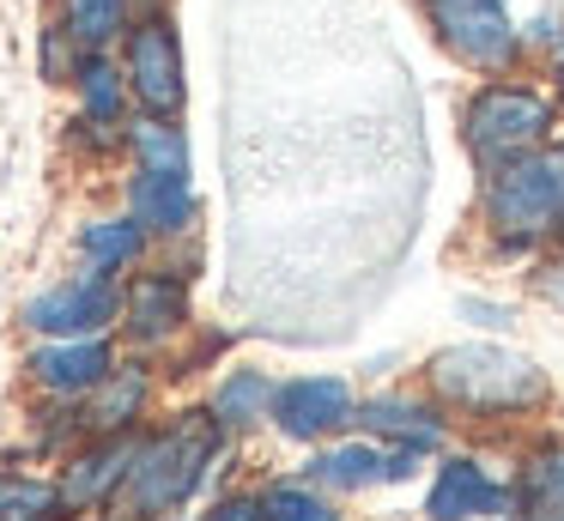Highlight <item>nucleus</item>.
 Instances as JSON below:
<instances>
[{"instance_id": "1", "label": "nucleus", "mask_w": 564, "mask_h": 521, "mask_svg": "<svg viewBox=\"0 0 564 521\" xmlns=\"http://www.w3.org/2000/svg\"><path fill=\"white\" fill-rule=\"evenodd\" d=\"M219 443H225V424L213 412H183L176 424L140 436V455L128 467L122 491H116V515L128 521H159L171 509H183L188 497L200 491L207 467L219 460Z\"/></svg>"}, {"instance_id": "2", "label": "nucleus", "mask_w": 564, "mask_h": 521, "mask_svg": "<svg viewBox=\"0 0 564 521\" xmlns=\"http://www.w3.org/2000/svg\"><path fill=\"white\" fill-rule=\"evenodd\" d=\"M486 225L503 254H528L540 237L564 230V140L534 145L528 158L486 176Z\"/></svg>"}, {"instance_id": "3", "label": "nucleus", "mask_w": 564, "mask_h": 521, "mask_svg": "<svg viewBox=\"0 0 564 521\" xmlns=\"http://www.w3.org/2000/svg\"><path fill=\"white\" fill-rule=\"evenodd\" d=\"M425 382L455 412H528L546 400V376L534 358L503 346H443L425 363Z\"/></svg>"}, {"instance_id": "4", "label": "nucleus", "mask_w": 564, "mask_h": 521, "mask_svg": "<svg viewBox=\"0 0 564 521\" xmlns=\"http://www.w3.org/2000/svg\"><path fill=\"white\" fill-rule=\"evenodd\" d=\"M552 121H558V109H552L546 91H534V85H522V79H486L462 109L467 158L479 164V176H491V170L528 158L534 145H546Z\"/></svg>"}, {"instance_id": "5", "label": "nucleus", "mask_w": 564, "mask_h": 521, "mask_svg": "<svg viewBox=\"0 0 564 521\" xmlns=\"http://www.w3.org/2000/svg\"><path fill=\"white\" fill-rule=\"evenodd\" d=\"M19 322L43 339H98L122 322V273H98V267H79L62 285L37 291V297L19 310Z\"/></svg>"}, {"instance_id": "6", "label": "nucleus", "mask_w": 564, "mask_h": 521, "mask_svg": "<svg viewBox=\"0 0 564 521\" xmlns=\"http://www.w3.org/2000/svg\"><path fill=\"white\" fill-rule=\"evenodd\" d=\"M122 73H128V91H134L140 116H164V121L183 116L188 73H183V43H176L171 12H147V19L128 24V36H122Z\"/></svg>"}, {"instance_id": "7", "label": "nucleus", "mask_w": 564, "mask_h": 521, "mask_svg": "<svg viewBox=\"0 0 564 521\" xmlns=\"http://www.w3.org/2000/svg\"><path fill=\"white\" fill-rule=\"evenodd\" d=\"M425 19L437 43L474 73H516L522 36H516L503 0H425Z\"/></svg>"}, {"instance_id": "8", "label": "nucleus", "mask_w": 564, "mask_h": 521, "mask_svg": "<svg viewBox=\"0 0 564 521\" xmlns=\"http://www.w3.org/2000/svg\"><path fill=\"white\" fill-rule=\"evenodd\" d=\"M352 388L340 376H292V382L273 388V412L268 419L280 424L292 443H316L328 431H346L352 424Z\"/></svg>"}, {"instance_id": "9", "label": "nucleus", "mask_w": 564, "mask_h": 521, "mask_svg": "<svg viewBox=\"0 0 564 521\" xmlns=\"http://www.w3.org/2000/svg\"><path fill=\"white\" fill-rule=\"evenodd\" d=\"M134 455H140L134 431L98 436L91 448H79V455L62 467V479H55V491H62V515H86V509H98V503H116V491H122Z\"/></svg>"}, {"instance_id": "10", "label": "nucleus", "mask_w": 564, "mask_h": 521, "mask_svg": "<svg viewBox=\"0 0 564 521\" xmlns=\"http://www.w3.org/2000/svg\"><path fill=\"white\" fill-rule=\"evenodd\" d=\"M122 327L134 346H171L188 327V285L176 267H159V273H134L122 285Z\"/></svg>"}, {"instance_id": "11", "label": "nucleus", "mask_w": 564, "mask_h": 521, "mask_svg": "<svg viewBox=\"0 0 564 521\" xmlns=\"http://www.w3.org/2000/svg\"><path fill=\"white\" fill-rule=\"evenodd\" d=\"M25 370L50 400H86L91 388L116 370V351H110L104 334L98 339H43V346L25 358Z\"/></svg>"}, {"instance_id": "12", "label": "nucleus", "mask_w": 564, "mask_h": 521, "mask_svg": "<svg viewBox=\"0 0 564 521\" xmlns=\"http://www.w3.org/2000/svg\"><path fill=\"white\" fill-rule=\"evenodd\" d=\"M128 218L147 237H183L195 225V188H188V176L134 164V176H128Z\"/></svg>"}, {"instance_id": "13", "label": "nucleus", "mask_w": 564, "mask_h": 521, "mask_svg": "<svg viewBox=\"0 0 564 521\" xmlns=\"http://www.w3.org/2000/svg\"><path fill=\"white\" fill-rule=\"evenodd\" d=\"M516 497L503 491L498 479H486V467L479 460H443L437 467V485H431L425 497V515L431 521H467V515H503Z\"/></svg>"}, {"instance_id": "14", "label": "nucleus", "mask_w": 564, "mask_h": 521, "mask_svg": "<svg viewBox=\"0 0 564 521\" xmlns=\"http://www.w3.org/2000/svg\"><path fill=\"white\" fill-rule=\"evenodd\" d=\"M147 394H152V370L128 358V363H116V370L86 394L79 424H86V431H98V436H122V431H134V419L147 412Z\"/></svg>"}, {"instance_id": "15", "label": "nucleus", "mask_w": 564, "mask_h": 521, "mask_svg": "<svg viewBox=\"0 0 564 521\" xmlns=\"http://www.w3.org/2000/svg\"><path fill=\"white\" fill-rule=\"evenodd\" d=\"M352 424L365 436H382V443H413V448H425V455L443 443V419L431 406H419V400H406V394L365 400V406L352 412Z\"/></svg>"}, {"instance_id": "16", "label": "nucleus", "mask_w": 564, "mask_h": 521, "mask_svg": "<svg viewBox=\"0 0 564 521\" xmlns=\"http://www.w3.org/2000/svg\"><path fill=\"white\" fill-rule=\"evenodd\" d=\"M79 91V116L86 121H110V128H128V73L110 61V48H86L74 67V79H67Z\"/></svg>"}, {"instance_id": "17", "label": "nucleus", "mask_w": 564, "mask_h": 521, "mask_svg": "<svg viewBox=\"0 0 564 521\" xmlns=\"http://www.w3.org/2000/svg\"><path fill=\"white\" fill-rule=\"evenodd\" d=\"M310 485H328V491H365V485H389V448L377 443H346V448H322L304 467Z\"/></svg>"}, {"instance_id": "18", "label": "nucleus", "mask_w": 564, "mask_h": 521, "mask_svg": "<svg viewBox=\"0 0 564 521\" xmlns=\"http://www.w3.org/2000/svg\"><path fill=\"white\" fill-rule=\"evenodd\" d=\"M273 376L268 370H225V382L213 388V419L225 424V431H256L261 419L273 412Z\"/></svg>"}, {"instance_id": "19", "label": "nucleus", "mask_w": 564, "mask_h": 521, "mask_svg": "<svg viewBox=\"0 0 564 521\" xmlns=\"http://www.w3.org/2000/svg\"><path fill=\"white\" fill-rule=\"evenodd\" d=\"M147 230L134 225V218H91L86 230H79V261L98 267V273H128V267L147 254Z\"/></svg>"}, {"instance_id": "20", "label": "nucleus", "mask_w": 564, "mask_h": 521, "mask_svg": "<svg viewBox=\"0 0 564 521\" xmlns=\"http://www.w3.org/2000/svg\"><path fill=\"white\" fill-rule=\"evenodd\" d=\"M62 24L79 48H116L134 24L128 0H62Z\"/></svg>"}, {"instance_id": "21", "label": "nucleus", "mask_w": 564, "mask_h": 521, "mask_svg": "<svg viewBox=\"0 0 564 521\" xmlns=\"http://www.w3.org/2000/svg\"><path fill=\"white\" fill-rule=\"evenodd\" d=\"M522 515L528 521H564V443H546L522 467Z\"/></svg>"}, {"instance_id": "22", "label": "nucleus", "mask_w": 564, "mask_h": 521, "mask_svg": "<svg viewBox=\"0 0 564 521\" xmlns=\"http://www.w3.org/2000/svg\"><path fill=\"white\" fill-rule=\"evenodd\" d=\"M128 152H134L140 170H176V176H188V140H183V128L164 121V116L128 121Z\"/></svg>"}, {"instance_id": "23", "label": "nucleus", "mask_w": 564, "mask_h": 521, "mask_svg": "<svg viewBox=\"0 0 564 521\" xmlns=\"http://www.w3.org/2000/svg\"><path fill=\"white\" fill-rule=\"evenodd\" d=\"M0 521H62V491L25 473H0Z\"/></svg>"}, {"instance_id": "24", "label": "nucleus", "mask_w": 564, "mask_h": 521, "mask_svg": "<svg viewBox=\"0 0 564 521\" xmlns=\"http://www.w3.org/2000/svg\"><path fill=\"white\" fill-rule=\"evenodd\" d=\"M261 509H268V521H340L334 503L322 497V485H310V479L273 485V491L261 497Z\"/></svg>"}, {"instance_id": "25", "label": "nucleus", "mask_w": 564, "mask_h": 521, "mask_svg": "<svg viewBox=\"0 0 564 521\" xmlns=\"http://www.w3.org/2000/svg\"><path fill=\"white\" fill-rule=\"evenodd\" d=\"M79 55H86V48L67 36V24H43V43H37L43 79H50V85H67V79H74V67H79Z\"/></svg>"}, {"instance_id": "26", "label": "nucleus", "mask_w": 564, "mask_h": 521, "mask_svg": "<svg viewBox=\"0 0 564 521\" xmlns=\"http://www.w3.org/2000/svg\"><path fill=\"white\" fill-rule=\"evenodd\" d=\"M200 521H268V509H261V497H225Z\"/></svg>"}, {"instance_id": "27", "label": "nucleus", "mask_w": 564, "mask_h": 521, "mask_svg": "<svg viewBox=\"0 0 564 521\" xmlns=\"http://www.w3.org/2000/svg\"><path fill=\"white\" fill-rule=\"evenodd\" d=\"M534 291H540L546 303H564V261L540 267V273H534Z\"/></svg>"}, {"instance_id": "28", "label": "nucleus", "mask_w": 564, "mask_h": 521, "mask_svg": "<svg viewBox=\"0 0 564 521\" xmlns=\"http://www.w3.org/2000/svg\"><path fill=\"white\" fill-rule=\"evenodd\" d=\"M462 310H467V315H474V322H479V327H510V310H498V303H479V297H467V303H462Z\"/></svg>"}, {"instance_id": "29", "label": "nucleus", "mask_w": 564, "mask_h": 521, "mask_svg": "<svg viewBox=\"0 0 564 521\" xmlns=\"http://www.w3.org/2000/svg\"><path fill=\"white\" fill-rule=\"evenodd\" d=\"M128 7H134V19H147V12H164L171 0H128Z\"/></svg>"}, {"instance_id": "30", "label": "nucleus", "mask_w": 564, "mask_h": 521, "mask_svg": "<svg viewBox=\"0 0 564 521\" xmlns=\"http://www.w3.org/2000/svg\"><path fill=\"white\" fill-rule=\"evenodd\" d=\"M552 79H558V104H564V48H558V67H552Z\"/></svg>"}, {"instance_id": "31", "label": "nucleus", "mask_w": 564, "mask_h": 521, "mask_svg": "<svg viewBox=\"0 0 564 521\" xmlns=\"http://www.w3.org/2000/svg\"><path fill=\"white\" fill-rule=\"evenodd\" d=\"M159 521H195V515H176V509H171V515H159Z\"/></svg>"}]
</instances>
